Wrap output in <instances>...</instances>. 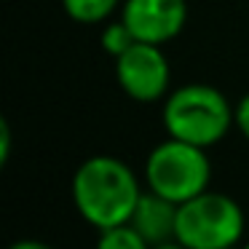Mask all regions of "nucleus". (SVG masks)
Listing matches in <instances>:
<instances>
[{"mask_svg": "<svg viewBox=\"0 0 249 249\" xmlns=\"http://www.w3.org/2000/svg\"><path fill=\"white\" fill-rule=\"evenodd\" d=\"M129 222L137 228V233L150 247L174 241V233H177V204L147 188V190H142L140 201H137V209Z\"/></svg>", "mask_w": 249, "mask_h": 249, "instance_id": "0eeeda50", "label": "nucleus"}, {"mask_svg": "<svg viewBox=\"0 0 249 249\" xmlns=\"http://www.w3.org/2000/svg\"><path fill=\"white\" fill-rule=\"evenodd\" d=\"M115 78L126 97L137 102H158L169 94L172 67L161 46L134 40L121 56H115Z\"/></svg>", "mask_w": 249, "mask_h": 249, "instance_id": "39448f33", "label": "nucleus"}, {"mask_svg": "<svg viewBox=\"0 0 249 249\" xmlns=\"http://www.w3.org/2000/svg\"><path fill=\"white\" fill-rule=\"evenodd\" d=\"M241 206L236 198L214 190H204L196 198L177 206V238L188 249H231L244 236Z\"/></svg>", "mask_w": 249, "mask_h": 249, "instance_id": "7ed1b4c3", "label": "nucleus"}, {"mask_svg": "<svg viewBox=\"0 0 249 249\" xmlns=\"http://www.w3.org/2000/svg\"><path fill=\"white\" fill-rule=\"evenodd\" d=\"M231 249H238V247H231Z\"/></svg>", "mask_w": 249, "mask_h": 249, "instance_id": "dca6fc26", "label": "nucleus"}, {"mask_svg": "<svg viewBox=\"0 0 249 249\" xmlns=\"http://www.w3.org/2000/svg\"><path fill=\"white\" fill-rule=\"evenodd\" d=\"M161 118L169 137L212 147L236 124V107H231L220 89L209 83H188L166 94Z\"/></svg>", "mask_w": 249, "mask_h": 249, "instance_id": "f03ea898", "label": "nucleus"}, {"mask_svg": "<svg viewBox=\"0 0 249 249\" xmlns=\"http://www.w3.org/2000/svg\"><path fill=\"white\" fill-rule=\"evenodd\" d=\"M142 196L134 169L115 156H91L72 177V201L89 225L97 231L131 220Z\"/></svg>", "mask_w": 249, "mask_h": 249, "instance_id": "f257e3e1", "label": "nucleus"}, {"mask_svg": "<svg viewBox=\"0 0 249 249\" xmlns=\"http://www.w3.org/2000/svg\"><path fill=\"white\" fill-rule=\"evenodd\" d=\"M236 129L244 134V140H249V94H244L236 105Z\"/></svg>", "mask_w": 249, "mask_h": 249, "instance_id": "9b49d317", "label": "nucleus"}, {"mask_svg": "<svg viewBox=\"0 0 249 249\" xmlns=\"http://www.w3.org/2000/svg\"><path fill=\"white\" fill-rule=\"evenodd\" d=\"M212 161L206 147L190 145V142L169 137L166 142L156 145L145 161V182L153 193L185 204L198 193L209 190Z\"/></svg>", "mask_w": 249, "mask_h": 249, "instance_id": "20e7f679", "label": "nucleus"}, {"mask_svg": "<svg viewBox=\"0 0 249 249\" xmlns=\"http://www.w3.org/2000/svg\"><path fill=\"white\" fill-rule=\"evenodd\" d=\"M121 19L142 43L163 46L182 33L188 22L185 0H126L121 8Z\"/></svg>", "mask_w": 249, "mask_h": 249, "instance_id": "423d86ee", "label": "nucleus"}, {"mask_svg": "<svg viewBox=\"0 0 249 249\" xmlns=\"http://www.w3.org/2000/svg\"><path fill=\"white\" fill-rule=\"evenodd\" d=\"M121 0H62V8L72 22L99 24L118 8Z\"/></svg>", "mask_w": 249, "mask_h": 249, "instance_id": "6e6552de", "label": "nucleus"}, {"mask_svg": "<svg viewBox=\"0 0 249 249\" xmlns=\"http://www.w3.org/2000/svg\"><path fill=\"white\" fill-rule=\"evenodd\" d=\"M238 249H249V241H247V244H244V247H238Z\"/></svg>", "mask_w": 249, "mask_h": 249, "instance_id": "2eb2a0df", "label": "nucleus"}, {"mask_svg": "<svg viewBox=\"0 0 249 249\" xmlns=\"http://www.w3.org/2000/svg\"><path fill=\"white\" fill-rule=\"evenodd\" d=\"M150 249H188V247H182V244L174 238V241H166V244H156V247H150Z\"/></svg>", "mask_w": 249, "mask_h": 249, "instance_id": "4468645a", "label": "nucleus"}, {"mask_svg": "<svg viewBox=\"0 0 249 249\" xmlns=\"http://www.w3.org/2000/svg\"><path fill=\"white\" fill-rule=\"evenodd\" d=\"M99 40H102L105 54H110V56H121V54H124V51L131 46V43H134L137 38L131 35V30L126 27L124 19H121V22H110L107 27L102 30Z\"/></svg>", "mask_w": 249, "mask_h": 249, "instance_id": "9d476101", "label": "nucleus"}, {"mask_svg": "<svg viewBox=\"0 0 249 249\" xmlns=\"http://www.w3.org/2000/svg\"><path fill=\"white\" fill-rule=\"evenodd\" d=\"M11 126H8V121L3 118L0 121V163H8V158H11Z\"/></svg>", "mask_w": 249, "mask_h": 249, "instance_id": "f8f14e48", "label": "nucleus"}, {"mask_svg": "<svg viewBox=\"0 0 249 249\" xmlns=\"http://www.w3.org/2000/svg\"><path fill=\"white\" fill-rule=\"evenodd\" d=\"M8 249H51V247L43 241H35V238H22V241H14Z\"/></svg>", "mask_w": 249, "mask_h": 249, "instance_id": "ddd939ff", "label": "nucleus"}, {"mask_svg": "<svg viewBox=\"0 0 249 249\" xmlns=\"http://www.w3.org/2000/svg\"><path fill=\"white\" fill-rule=\"evenodd\" d=\"M97 249H150V244L137 233V228L131 222H124V225L99 231Z\"/></svg>", "mask_w": 249, "mask_h": 249, "instance_id": "1a4fd4ad", "label": "nucleus"}]
</instances>
